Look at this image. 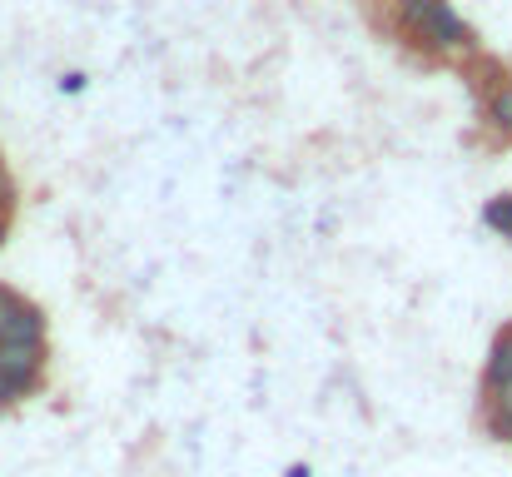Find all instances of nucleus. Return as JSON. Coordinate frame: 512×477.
Masks as SVG:
<instances>
[{
  "instance_id": "f257e3e1",
  "label": "nucleus",
  "mask_w": 512,
  "mask_h": 477,
  "mask_svg": "<svg viewBox=\"0 0 512 477\" xmlns=\"http://www.w3.org/2000/svg\"><path fill=\"white\" fill-rule=\"evenodd\" d=\"M403 20H408L428 45H468V25L453 15L448 0H403Z\"/></svg>"
},
{
  "instance_id": "f03ea898",
  "label": "nucleus",
  "mask_w": 512,
  "mask_h": 477,
  "mask_svg": "<svg viewBox=\"0 0 512 477\" xmlns=\"http://www.w3.org/2000/svg\"><path fill=\"white\" fill-rule=\"evenodd\" d=\"M0 373L10 378V388H30L40 378V343H0Z\"/></svg>"
},
{
  "instance_id": "7ed1b4c3",
  "label": "nucleus",
  "mask_w": 512,
  "mask_h": 477,
  "mask_svg": "<svg viewBox=\"0 0 512 477\" xmlns=\"http://www.w3.org/2000/svg\"><path fill=\"white\" fill-rule=\"evenodd\" d=\"M40 333H45V318H40V309L20 304V314H15V323H10V338H5V343H40Z\"/></svg>"
},
{
  "instance_id": "20e7f679",
  "label": "nucleus",
  "mask_w": 512,
  "mask_h": 477,
  "mask_svg": "<svg viewBox=\"0 0 512 477\" xmlns=\"http://www.w3.org/2000/svg\"><path fill=\"white\" fill-rule=\"evenodd\" d=\"M512 378V333H503L493 343V358H488V388H503Z\"/></svg>"
},
{
  "instance_id": "39448f33",
  "label": "nucleus",
  "mask_w": 512,
  "mask_h": 477,
  "mask_svg": "<svg viewBox=\"0 0 512 477\" xmlns=\"http://www.w3.org/2000/svg\"><path fill=\"white\" fill-rule=\"evenodd\" d=\"M493 393H498V408H493V433L512 438V378L503 383V388H493Z\"/></svg>"
},
{
  "instance_id": "423d86ee",
  "label": "nucleus",
  "mask_w": 512,
  "mask_h": 477,
  "mask_svg": "<svg viewBox=\"0 0 512 477\" xmlns=\"http://www.w3.org/2000/svg\"><path fill=\"white\" fill-rule=\"evenodd\" d=\"M483 219H488L498 234H508V239H512V194H508V199H493V204L483 209Z\"/></svg>"
},
{
  "instance_id": "0eeeda50",
  "label": "nucleus",
  "mask_w": 512,
  "mask_h": 477,
  "mask_svg": "<svg viewBox=\"0 0 512 477\" xmlns=\"http://www.w3.org/2000/svg\"><path fill=\"white\" fill-rule=\"evenodd\" d=\"M488 115H493V125H498V130H508V135H512V85H508V90H498V95H493Z\"/></svg>"
},
{
  "instance_id": "6e6552de",
  "label": "nucleus",
  "mask_w": 512,
  "mask_h": 477,
  "mask_svg": "<svg viewBox=\"0 0 512 477\" xmlns=\"http://www.w3.org/2000/svg\"><path fill=\"white\" fill-rule=\"evenodd\" d=\"M15 314H20V299L0 289V343L10 338V323H15Z\"/></svg>"
},
{
  "instance_id": "1a4fd4ad",
  "label": "nucleus",
  "mask_w": 512,
  "mask_h": 477,
  "mask_svg": "<svg viewBox=\"0 0 512 477\" xmlns=\"http://www.w3.org/2000/svg\"><path fill=\"white\" fill-rule=\"evenodd\" d=\"M10 398H15V388H10V378H5V373H0V408H5V403H10Z\"/></svg>"
}]
</instances>
